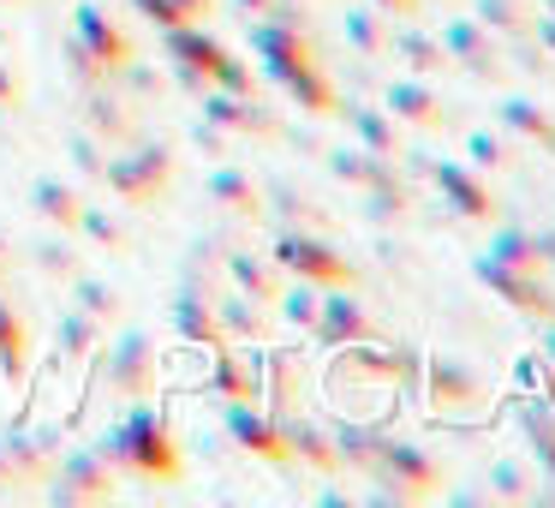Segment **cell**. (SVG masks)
<instances>
[{
  "label": "cell",
  "mask_w": 555,
  "mask_h": 508,
  "mask_svg": "<svg viewBox=\"0 0 555 508\" xmlns=\"http://www.w3.org/2000/svg\"><path fill=\"white\" fill-rule=\"evenodd\" d=\"M30 377V323L7 293H0V383L18 389Z\"/></svg>",
  "instance_id": "28"
},
{
  "label": "cell",
  "mask_w": 555,
  "mask_h": 508,
  "mask_svg": "<svg viewBox=\"0 0 555 508\" xmlns=\"http://www.w3.org/2000/svg\"><path fill=\"white\" fill-rule=\"evenodd\" d=\"M430 180L460 221H502V204H495L490 180H483L472 162H430Z\"/></svg>",
  "instance_id": "11"
},
{
  "label": "cell",
  "mask_w": 555,
  "mask_h": 508,
  "mask_svg": "<svg viewBox=\"0 0 555 508\" xmlns=\"http://www.w3.org/2000/svg\"><path fill=\"white\" fill-rule=\"evenodd\" d=\"M335 114L347 120V132L359 138L364 150L400 162V150H406V144H400V126H395V114H388L383 102H352V97H347V102H335Z\"/></svg>",
  "instance_id": "23"
},
{
  "label": "cell",
  "mask_w": 555,
  "mask_h": 508,
  "mask_svg": "<svg viewBox=\"0 0 555 508\" xmlns=\"http://www.w3.org/2000/svg\"><path fill=\"white\" fill-rule=\"evenodd\" d=\"M538 359H543V365H550V371H555V323L543 329V341H538Z\"/></svg>",
  "instance_id": "55"
},
{
  "label": "cell",
  "mask_w": 555,
  "mask_h": 508,
  "mask_svg": "<svg viewBox=\"0 0 555 508\" xmlns=\"http://www.w3.org/2000/svg\"><path fill=\"white\" fill-rule=\"evenodd\" d=\"M228 436H233V448H245V455H257V460H287L275 412L257 407V401H228Z\"/></svg>",
  "instance_id": "17"
},
{
  "label": "cell",
  "mask_w": 555,
  "mask_h": 508,
  "mask_svg": "<svg viewBox=\"0 0 555 508\" xmlns=\"http://www.w3.org/2000/svg\"><path fill=\"white\" fill-rule=\"evenodd\" d=\"M317 305H323V288H317V281H293V276H287V288H281L275 312L287 317L293 329H311V323H317Z\"/></svg>",
  "instance_id": "39"
},
{
  "label": "cell",
  "mask_w": 555,
  "mask_h": 508,
  "mask_svg": "<svg viewBox=\"0 0 555 508\" xmlns=\"http://www.w3.org/2000/svg\"><path fill=\"white\" fill-rule=\"evenodd\" d=\"M448 49V61L466 66L472 78H507V61H502V42L490 37V30L478 25V18H448L442 37H436Z\"/></svg>",
  "instance_id": "13"
},
{
  "label": "cell",
  "mask_w": 555,
  "mask_h": 508,
  "mask_svg": "<svg viewBox=\"0 0 555 508\" xmlns=\"http://www.w3.org/2000/svg\"><path fill=\"white\" fill-rule=\"evenodd\" d=\"M472 269H478V281H483V288H490V293H495V300H502V305H514V312L538 317V323H543V317H550V305H555V281L543 276V269H519V264H502V257H490V252H483V257H478V264H472Z\"/></svg>",
  "instance_id": "8"
},
{
  "label": "cell",
  "mask_w": 555,
  "mask_h": 508,
  "mask_svg": "<svg viewBox=\"0 0 555 508\" xmlns=\"http://www.w3.org/2000/svg\"><path fill=\"white\" fill-rule=\"evenodd\" d=\"M418 389H424V401H430L442 419H454V412H478L483 401H490V383H483L466 359H454V353H430L424 371H418Z\"/></svg>",
  "instance_id": "5"
},
{
  "label": "cell",
  "mask_w": 555,
  "mask_h": 508,
  "mask_svg": "<svg viewBox=\"0 0 555 508\" xmlns=\"http://www.w3.org/2000/svg\"><path fill=\"white\" fill-rule=\"evenodd\" d=\"M472 18H478L490 37H531V13L519 7V0H478Z\"/></svg>",
  "instance_id": "36"
},
{
  "label": "cell",
  "mask_w": 555,
  "mask_h": 508,
  "mask_svg": "<svg viewBox=\"0 0 555 508\" xmlns=\"http://www.w3.org/2000/svg\"><path fill=\"white\" fill-rule=\"evenodd\" d=\"M0 491H18V472H13V460H7V443H0Z\"/></svg>",
  "instance_id": "54"
},
{
  "label": "cell",
  "mask_w": 555,
  "mask_h": 508,
  "mask_svg": "<svg viewBox=\"0 0 555 508\" xmlns=\"http://www.w3.org/2000/svg\"><path fill=\"white\" fill-rule=\"evenodd\" d=\"M0 7H25V0H0Z\"/></svg>",
  "instance_id": "59"
},
{
  "label": "cell",
  "mask_w": 555,
  "mask_h": 508,
  "mask_svg": "<svg viewBox=\"0 0 555 508\" xmlns=\"http://www.w3.org/2000/svg\"><path fill=\"white\" fill-rule=\"evenodd\" d=\"M543 150H550V156H555V132H550V138H543Z\"/></svg>",
  "instance_id": "58"
},
{
  "label": "cell",
  "mask_w": 555,
  "mask_h": 508,
  "mask_svg": "<svg viewBox=\"0 0 555 508\" xmlns=\"http://www.w3.org/2000/svg\"><path fill=\"white\" fill-rule=\"evenodd\" d=\"M245 37H251V54L263 61L269 78L293 73V66L317 61V42L305 25H287V18H245Z\"/></svg>",
  "instance_id": "10"
},
{
  "label": "cell",
  "mask_w": 555,
  "mask_h": 508,
  "mask_svg": "<svg viewBox=\"0 0 555 508\" xmlns=\"http://www.w3.org/2000/svg\"><path fill=\"white\" fill-rule=\"evenodd\" d=\"M216 323H221V335L233 341V347H257V341H269L275 335V323H269V305L263 300H251V293H216Z\"/></svg>",
  "instance_id": "24"
},
{
  "label": "cell",
  "mask_w": 555,
  "mask_h": 508,
  "mask_svg": "<svg viewBox=\"0 0 555 508\" xmlns=\"http://www.w3.org/2000/svg\"><path fill=\"white\" fill-rule=\"evenodd\" d=\"M281 269L293 281H317V288H359V269L328 245V233H299V228H281L275 245H269Z\"/></svg>",
  "instance_id": "3"
},
{
  "label": "cell",
  "mask_w": 555,
  "mask_h": 508,
  "mask_svg": "<svg viewBox=\"0 0 555 508\" xmlns=\"http://www.w3.org/2000/svg\"><path fill=\"white\" fill-rule=\"evenodd\" d=\"M328 174H335V180H347V186H359L364 198H371V192H406V186H400V174H395V162L376 156V150H364V144L328 150Z\"/></svg>",
  "instance_id": "20"
},
{
  "label": "cell",
  "mask_w": 555,
  "mask_h": 508,
  "mask_svg": "<svg viewBox=\"0 0 555 508\" xmlns=\"http://www.w3.org/2000/svg\"><path fill=\"white\" fill-rule=\"evenodd\" d=\"M376 479L388 484L383 503H418V496H442V467H436L430 455H424L418 443H395L388 436L383 443V460H376Z\"/></svg>",
  "instance_id": "6"
},
{
  "label": "cell",
  "mask_w": 555,
  "mask_h": 508,
  "mask_svg": "<svg viewBox=\"0 0 555 508\" xmlns=\"http://www.w3.org/2000/svg\"><path fill=\"white\" fill-rule=\"evenodd\" d=\"M388 49L400 54V61H406V73L412 78H436V73H448V49L436 37H424V30H400V37H388Z\"/></svg>",
  "instance_id": "33"
},
{
  "label": "cell",
  "mask_w": 555,
  "mask_h": 508,
  "mask_svg": "<svg viewBox=\"0 0 555 508\" xmlns=\"http://www.w3.org/2000/svg\"><path fill=\"white\" fill-rule=\"evenodd\" d=\"M204 120L216 126V132H245V138H281V114H269L257 97H228V90L209 85L204 97Z\"/></svg>",
  "instance_id": "15"
},
{
  "label": "cell",
  "mask_w": 555,
  "mask_h": 508,
  "mask_svg": "<svg viewBox=\"0 0 555 508\" xmlns=\"http://www.w3.org/2000/svg\"><path fill=\"white\" fill-rule=\"evenodd\" d=\"M7 269H13V240L0 233V288H7Z\"/></svg>",
  "instance_id": "56"
},
{
  "label": "cell",
  "mask_w": 555,
  "mask_h": 508,
  "mask_svg": "<svg viewBox=\"0 0 555 508\" xmlns=\"http://www.w3.org/2000/svg\"><path fill=\"white\" fill-rule=\"evenodd\" d=\"M347 42H352L359 54H371V61H376V54H388L383 13H376V7H352V13H347Z\"/></svg>",
  "instance_id": "40"
},
{
  "label": "cell",
  "mask_w": 555,
  "mask_h": 508,
  "mask_svg": "<svg viewBox=\"0 0 555 508\" xmlns=\"http://www.w3.org/2000/svg\"><path fill=\"white\" fill-rule=\"evenodd\" d=\"M466 162H472V168H507V162H514V156H507V132H490V126H472V132H466Z\"/></svg>",
  "instance_id": "42"
},
{
  "label": "cell",
  "mask_w": 555,
  "mask_h": 508,
  "mask_svg": "<svg viewBox=\"0 0 555 508\" xmlns=\"http://www.w3.org/2000/svg\"><path fill=\"white\" fill-rule=\"evenodd\" d=\"M216 90H228V97H257V78H251V66H245L240 54H228V66L216 73Z\"/></svg>",
  "instance_id": "47"
},
{
  "label": "cell",
  "mask_w": 555,
  "mask_h": 508,
  "mask_svg": "<svg viewBox=\"0 0 555 508\" xmlns=\"http://www.w3.org/2000/svg\"><path fill=\"white\" fill-rule=\"evenodd\" d=\"M328 436H335L340 467L376 472V460H383V443H388V424H383V419H364V412H340V419L328 424Z\"/></svg>",
  "instance_id": "18"
},
{
  "label": "cell",
  "mask_w": 555,
  "mask_h": 508,
  "mask_svg": "<svg viewBox=\"0 0 555 508\" xmlns=\"http://www.w3.org/2000/svg\"><path fill=\"white\" fill-rule=\"evenodd\" d=\"M96 359L108 365V389H114V395H132V401H144L150 389H156V377H162L156 341L138 335V329H126V335L114 341L108 353H96Z\"/></svg>",
  "instance_id": "12"
},
{
  "label": "cell",
  "mask_w": 555,
  "mask_h": 508,
  "mask_svg": "<svg viewBox=\"0 0 555 508\" xmlns=\"http://www.w3.org/2000/svg\"><path fill=\"white\" fill-rule=\"evenodd\" d=\"M85 132H90V138H102L108 150H114V144H132V138H138V114L108 90V78L85 90Z\"/></svg>",
  "instance_id": "25"
},
{
  "label": "cell",
  "mask_w": 555,
  "mask_h": 508,
  "mask_svg": "<svg viewBox=\"0 0 555 508\" xmlns=\"http://www.w3.org/2000/svg\"><path fill=\"white\" fill-rule=\"evenodd\" d=\"M209 389H216L221 401H257V359L251 347H233V341H221V347H209Z\"/></svg>",
  "instance_id": "26"
},
{
  "label": "cell",
  "mask_w": 555,
  "mask_h": 508,
  "mask_svg": "<svg viewBox=\"0 0 555 508\" xmlns=\"http://www.w3.org/2000/svg\"><path fill=\"white\" fill-rule=\"evenodd\" d=\"M162 49H168V61L180 66V85L192 90V97H204V90L216 85V73L228 66V42H216L204 25H173V30H162Z\"/></svg>",
  "instance_id": "9"
},
{
  "label": "cell",
  "mask_w": 555,
  "mask_h": 508,
  "mask_svg": "<svg viewBox=\"0 0 555 508\" xmlns=\"http://www.w3.org/2000/svg\"><path fill=\"white\" fill-rule=\"evenodd\" d=\"M531 455H538V496H555V436H531Z\"/></svg>",
  "instance_id": "49"
},
{
  "label": "cell",
  "mask_w": 555,
  "mask_h": 508,
  "mask_svg": "<svg viewBox=\"0 0 555 508\" xmlns=\"http://www.w3.org/2000/svg\"><path fill=\"white\" fill-rule=\"evenodd\" d=\"M209 198H216L228 216H240V221L263 216V186H257L245 168H216V174H209Z\"/></svg>",
  "instance_id": "31"
},
{
  "label": "cell",
  "mask_w": 555,
  "mask_h": 508,
  "mask_svg": "<svg viewBox=\"0 0 555 508\" xmlns=\"http://www.w3.org/2000/svg\"><path fill=\"white\" fill-rule=\"evenodd\" d=\"M275 85L287 90V102H299V109L317 114V120H328V114H335V102H340L335 78H328L317 61H311V66H293V73H281Z\"/></svg>",
  "instance_id": "30"
},
{
  "label": "cell",
  "mask_w": 555,
  "mask_h": 508,
  "mask_svg": "<svg viewBox=\"0 0 555 508\" xmlns=\"http://www.w3.org/2000/svg\"><path fill=\"white\" fill-rule=\"evenodd\" d=\"M550 383H555V371L538 359V347H526V353L514 359V389H519V395H543Z\"/></svg>",
  "instance_id": "44"
},
{
  "label": "cell",
  "mask_w": 555,
  "mask_h": 508,
  "mask_svg": "<svg viewBox=\"0 0 555 508\" xmlns=\"http://www.w3.org/2000/svg\"><path fill=\"white\" fill-rule=\"evenodd\" d=\"M543 245H550V233L495 228V240H490V257H502V264H519V269H543Z\"/></svg>",
  "instance_id": "34"
},
{
  "label": "cell",
  "mask_w": 555,
  "mask_h": 508,
  "mask_svg": "<svg viewBox=\"0 0 555 508\" xmlns=\"http://www.w3.org/2000/svg\"><path fill=\"white\" fill-rule=\"evenodd\" d=\"M376 13H395V18H412L418 13V0H371Z\"/></svg>",
  "instance_id": "53"
},
{
  "label": "cell",
  "mask_w": 555,
  "mask_h": 508,
  "mask_svg": "<svg viewBox=\"0 0 555 508\" xmlns=\"http://www.w3.org/2000/svg\"><path fill=\"white\" fill-rule=\"evenodd\" d=\"M73 305H78L85 317H96L102 329H108V323H120V312H126V305H120V293H114V288H102V281H90L85 269L73 276Z\"/></svg>",
  "instance_id": "37"
},
{
  "label": "cell",
  "mask_w": 555,
  "mask_h": 508,
  "mask_svg": "<svg viewBox=\"0 0 555 508\" xmlns=\"http://www.w3.org/2000/svg\"><path fill=\"white\" fill-rule=\"evenodd\" d=\"M96 455L108 460L114 472H126V479H150V484H173L180 467H185L180 436H173V419L162 407H132L120 431L102 436Z\"/></svg>",
  "instance_id": "1"
},
{
  "label": "cell",
  "mask_w": 555,
  "mask_h": 508,
  "mask_svg": "<svg viewBox=\"0 0 555 508\" xmlns=\"http://www.w3.org/2000/svg\"><path fill=\"white\" fill-rule=\"evenodd\" d=\"M49 503H61V508H85V503H114L120 496V484H114V467L96 455V448H73V455H61L49 467Z\"/></svg>",
  "instance_id": "4"
},
{
  "label": "cell",
  "mask_w": 555,
  "mask_h": 508,
  "mask_svg": "<svg viewBox=\"0 0 555 508\" xmlns=\"http://www.w3.org/2000/svg\"><path fill=\"white\" fill-rule=\"evenodd\" d=\"M543 13H555V0H543Z\"/></svg>",
  "instance_id": "60"
},
{
  "label": "cell",
  "mask_w": 555,
  "mask_h": 508,
  "mask_svg": "<svg viewBox=\"0 0 555 508\" xmlns=\"http://www.w3.org/2000/svg\"><path fill=\"white\" fill-rule=\"evenodd\" d=\"M132 13L144 18V25H156V30H173V25H185L173 0H132Z\"/></svg>",
  "instance_id": "48"
},
{
  "label": "cell",
  "mask_w": 555,
  "mask_h": 508,
  "mask_svg": "<svg viewBox=\"0 0 555 508\" xmlns=\"http://www.w3.org/2000/svg\"><path fill=\"white\" fill-rule=\"evenodd\" d=\"M102 162H108V156H102V138L78 132V138H73V168L85 174V180H96V186H102Z\"/></svg>",
  "instance_id": "46"
},
{
  "label": "cell",
  "mask_w": 555,
  "mask_h": 508,
  "mask_svg": "<svg viewBox=\"0 0 555 508\" xmlns=\"http://www.w3.org/2000/svg\"><path fill=\"white\" fill-rule=\"evenodd\" d=\"M96 353H102V323H96V317H85L78 305L54 317V365H85V371H90Z\"/></svg>",
  "instance_id": "27"
},
{
  "label": "cell",
  "mask_w": 555,
  "mask_h": 508,
  "mask_svg": "<svg viewBox=\"0 0 555 508\" xmlns=\"http://www.w3.org/2000/svg\"><path fill=\"white\" fill-rule=\"evenodd\" d=\"M483 496H495V503H538V472L526 460H495Z\"/></svg>",
  "instance_id": "35"
},
{
  "label": "cell",
  "mask_w": 555,
  "mask_h": 508,
  "mask_svg": "<svg viewBox=\"0 0 555 508\" xmlns=\"http://www.w3.org/2000/svg\"><path fill=\"white\" fill-rule=\"evenodd\" d=\"M30 209H37L49 228H61V233H73L78 228V216H85V198H78V186L73 180H61V174H42L37 186H30Z\"/></svg>",
  "instance_id": "29"
},
{
  "label": "cell",
  "mask_w": 555,
  "mask_h": 508,
  "mask_svg": "<svg viewBox=\"0 0 555 508\" xmlns=\"http://www.w3.org/2000/svg\"><path fill=\"white\" fill-rule=\"evenodd\" d=\"M168 323H173V335L185 341V347H221V323H216V293L209 288H197V281H185L180 293H173V305H168Z\"/></svg>",
  "instance_id": "16"
},
{
  "label": "cell",
  "mask_w": 555,
  "mask_h": 508,
  "mask_svg": "<svg viewBox=\"0 0 555 508\" xmlns=\"http://www.w3.org/2000/svg\"><path fill=\"white\" fill-rule=\"evenodd\" d=\"M221 276H228L240 293L263 300V305H275L281 288H287V269H281L269 252H251V245H228V264H221Z\"/></svg>",
  "instance_id": "22"
},
{
  "label": "cell",
  "mask_w": 555,
  "mask_h": 508,
  "mask_svg": "<svg viewBox=\"0 0 555 508\" xmlns=\"http://www.w3.org/2000/svg\"><path fill=\"white\" fill-rule=\"evenodd\" d=\"M495 120H502L507 138H526V144H543V138L555 132V114L543 109L538 97H507L502 109H495Z\"/></svg>",
  "instance_id": "32"
},
{
  "label": "cell",
  "mask_w": 555,
  "mask_h": 508,
  "mask_svg": "<svg viewBox=\"0 0 555 508\" xmlns=\"http://www.w3.org/2000/svg\"><path fill=\"white\" fill-rule=\"evenodd\" d=\"M383 109L395 114V120H406V126H418V132H442L454 114H448V102L436 97L424 78H395V85L383 90Z\"/></svg>",
  "instance_id": "21"
},
{
  "label": "cell",
  "mask_w": 555,
  "mask_h": 508,
  "mask_svg": "<svg viewBox=\"0 0 555 508\" xmlns=\"http://www.w3.org/2000/svg\"><path fill=\"white\" fill-rule=\"evenodd\" d=\"M73 37L85 42L90 54H96V66H102L108 78H120L126 66L138 61L132 30H126L120 18H114L108 7H102V0H78V7H73Z\"/></svg>",
  "instance_id": "7"
},
{
  "label": "cell",
  "mask_w": 555,
  "mask_h": 508,
  "mask_svg": "<svg viewBox=\"0 0 555 508\" xmlns=\"http://www.w3.org/2000/svg\"><path fill=\"white\" fill-rule=\"evenodd\" d=\"M263 216H275L281 228H299V233H328V216L311 204V198H293V192H275V204H263Z\"/></svg>",
  "instance_id": "38"
},
{
  "label": "cell",
  "mask_w": 555,
  "mask_h": 508,
  "mask_svg": "<svg viewBox=\"0 0 555 508\" xmlns=\"http://www.w3.org/2000/svg\"><path fill=\"white\" fill-rule=\"evenodd\" d=\"M543 276L555 281V233H550V245H543Z\"/></svg>",
  "instance_id": "57"
},
{
  "label": "cell",
  "mask_w": 555,
  "mask_h": 508,
  "mask_svg": "<svg viewBox=\"0 0 555 508\" xmlns=\"http://www.w3.org/2000/svg\"><path fill=\"white\" fill-rule=\"evenodd\" d=\"M30 264H37L49 281H73L78 269H85V264H78V245H66V240H61V228H54V240H42L37 252H30Z\"/></svg>",
  "instance_id": "41"
},
{
  "label": "cell",
  "mask_w": 555,
  "mask_h": 508,
  "mask_svg": "<svg viewBox=\"0 0 555 508\" xmlns=\"http://www.w3.org/2000/svg\"><path fill=\"white\" fill-rule=\"evenodd\" d=\"M311 335L328 341V347H347V341H371L376 323H371V312H364V300L352 288H323V305H317Z\"/></svg>",
  "instance_id": "14"
},
{
  "label": "cell",
  "mask_w": 555,
  "mask_h": 508,
  "mask_svg": "<svg viewBox=\"0 0 555 508\" xmlns=\"http://www.w3.org/2000/svg\"><path fill=\"white\" fill-rule=\"evenodd\" d=\"M73 233H85V240L102 245V252H126V228L108 216V209H90V204H85V216H78Z\"/></svg>",
  "instance_id": "43"
},
{
  "label": "cell",
  "mask_w": 555,
  "mask_h": 508,
  "mask_svg": "<svg viewBox=\"0 0 555 508\" xmlns=\"http://www.w3.org/2000/svg\"><path fill=\"white\" fill-rule=\"evenodd\" d=\"M66 73H73L78 78V85H102V78H108V73H102V66H96V54H90L85 49V42H78V37H66Z\"/></svg>",
  "instance_id": "45"
},
{
  "label": "cell",
  "mask_w": 555,
  "mask_h": 508,
  "mask_svg": "<svg viewBox=\"0 0 555 508\" xmlns=\"http://www.w3.org/2000/svg\"><path fill=\"white\" fill-rule=\"evenodd\" d=\"M114 150H120V144H114ZM102 186H108L114 198H126L132 209L162 204L168 186H173V150L156 144V138H132L120 156L102 162Z\"/></svg>",
  "instance_id": "2"
},
{
  "label": "cell",
  "mask_w": 555,
  "mask_h": 508,
  "mask_svg": "<svg viewBox=\"0 0 555 508\" xmlns=\"http://www.w3.org/2000/svg\"><path fill=\"white\" fill-rule=\"evenodd\" d=\"M281 443H287V460H305L311 472H340V455H335V436H328V424H317L311 412H281Z\"/></svg>",
  "instance_id": "19"
},
{
  "label": "cell",
  "mask_w": 555,
  "mask_h": 508,
  "mask_svg": "<svg viewBox=\"0 0 555 508\" xmlns=\"http://www.w3.org/2000/svg\"><path fill=\"white\" fill-rule=\"evenodd\" d=\"M18 109H25V78L0 61V114H18Z\"/></svg>",
  "instance_id": "50"
},
{
  "label": "cell",
  "mask_w": 555,
  "mask_h": 508,
  "mask_svg": "<svg viewBox=\"0 0 555 508\" xmlns=\"http://www.w3.org/2000/svg\"><path fill=\"white\" fill-rule=\"evenodd\" d=\"M173 7H180V18H185V25H204V18L216 13V0H173Z\"/></svg>",
  "instance_id": "51"
},
{
  "label": "cell",
  "mask_w": 555,
  "mask_h": 508,
  "mask_svg": "<svg viewBox=\"0 0 555 508\" xmlns=\"http://www.w3.org/2000/svg\"><path fill=\"white\" fill-rule=\"evenodd\" d=\"M531 37H538V49H543V54H555V13L531 18Z\"/></svg>",
  "instance_id": "52"
}]
</instances>
